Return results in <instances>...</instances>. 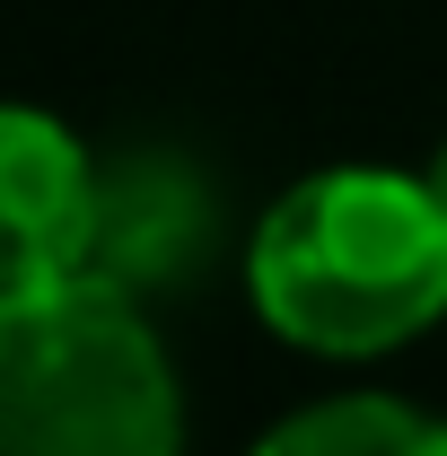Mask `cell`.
Instances as JSON below:
<instances>
[{
    "label": "cell",
    "instance_id": "cell-1",
    "mask_svg": "<svg viewBox=\"0 0 447 456\" xmlns=\"http://www.w3.org/2000/svg\"><path fill=\"white\" fill-rule=\"evenodd\" d=\"M246 307L307 360H386L447 325V211L403 167H316L246 237Z\"/></svg>",
    "mask_w": 447,
    "mask_h": 456
},
{
    "label": "cell",
    "instance_id": "cell-2",
    "mask_svg": "<svg viewBox=\"0 0 447 456\" xmlns=\"http://www.w3.org/2000/svg\"><path fill=\"white\" fill-rule=\"evenodd\" d=\"M0 456H184V387L141 298L70 281L0 307Z\"/></svg>",
    "mask_w": 447,
    "mask_h": 456
},
{
    "label": "cell",
    "instance_id": "cell-3",
    "mask_svg": "<svg viewBox=\"0 0 447 456\" xmlns=\"http://www.w3.org/2000/svg\"><path fill=\"white\" fill-rule=\"evenodd\" d=\"M97 211H106V167L88 159V141L45 106L0 114V220H9L0 307H27V298L88 281Z\"/></svg>",
    "mask_w": 447,
    "mask_h": 456
},
{
    "label": "cell",
    "instance_id": "cell-4",
    "mask_svg": "<svg viewBox=\"0 0 447 456\" xmlns=\"http://www.w3.org/2000/svg\"><path fill=\"white\" fill-rule=\"evenodd\" d=\"M220 237V202L211 184L184 167L175 150H123L106 167V211H97V264L88 281L123 289V298H150L175 289Z\"/></svg>",
    "mask_w": 447,
    "mask_h": 456
},
{
    "label": "cell",
    "instance_id": "cell-5",
    "mask_svg": "<svg viewBox=\"0 0 447 456\" xmlns=\"http://www.w3.org/2000/svg\"><path fill=\"white\" fill-rule=\"evenodd\" d=\"M246 456H447V421L412 395L351 387V395H316L280 412Z\"/></svg>",
    "mask_w": 447,
    "mask_h": 456
},
{
    "label": "cell",
    "instance_id": "cell-6",
    "mask_svg": "<svg viewBox=\"0 0 447 456\" xmlns=\"http://www.w3.org/2000/svg\"><path fill=\"white\" fill-rule=\"evenodd\" d=\"M421 184L439 193V211H447V141H439V150H430V167H421Z\"/></svg>",
    "mask_w": 447,
    "mask_h": 456
}]
</instances>
